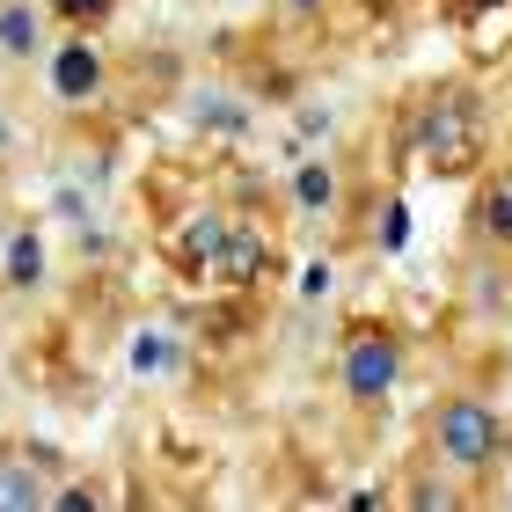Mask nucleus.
Instances as JSON below:
<instances>
[{
  "label": "nucleus",
  "mask_w": 512,
  "mask_h": 512,
  "mask_svg": "<svg viewBox=\"0 0 512 512\" xmlns=\"http://www.w3.org/2000/svg\"><path fill=\"white\" fill-rule=\"evenodd\" d=\"M425 439H432V469L469 476V483H476V476H498L505 454H512L505 410L483 403V395H469V388H454V395H439V403H432Z\"/></svg>",
  "instance_id": "nucleus-1"
},
{
  "label": "nucleus",
  "mask_w": 512,
  "mask_h": 512,
  "mask_svg": "<svg viewBox=\"0 0 512 512\" xmlns=\"http://www.w3.org/2000/svg\"><path fill=\"white\" fill-rule=\"evenodd\" d=\"M410 147L432 176H469L483 161V110L469 88H432L417 125H410Z\"/></svg>",
  "instance_id": "nucleus-2"
},
{
  "label": "nucleus",
  "mask_w": 512,
  "mask_h": 512,
  "mask_svg": "<svg viewBox=\"0 0 512 512\" xmlns=\"http://www.w3.org/2000/svg\"><path fill=\"white\" fill-rule=\"evenodd\" d=\"M337 388L359 417L388 410V395L403 388V337H395L388 322H352V330H344V352H337Z\"/></svg>",
  "instance_id": "nucleus-3"
},
{
  "label": "nucleus",
  "mask_w": 512,
  "mask_h": 512,
  "mask_svg": "<svg viewBox=\"0 0 512 512\" xmlns=\"http://www.w3.org/2000/svg\"><path fill=\"white\" fill-rule=\"evenodd\" d=\"M44 81H52V96L59 103H96L103 88H110V59L96 52V37H59L52 52H44Z\"/></svg>",
  "instance_id": "nucleus-4"
},
{
  "label": "nucleus",
  "mask_w": 512,
  "mask_h": 512,
  "mask_svg": "<svg viewBox=\"0 0 512 512\" xmlns=\"http://www.w3.org/2000/svg\"><path fill=\"white\" fill-rule=\"evenodd\" d=\"M44 227L37 220H15V227H0V293L8 300H30L44 286Z\"/></svg>",
  "instance_id": "nucleus-5"
},
{
  "label": "nucleus",
  "mask_w": 512,
  "mask_h": 512,
  "mask_svg": "<svg viewBox=\"0 0 512 512\" xmlns=\"http://www.w3.org/2000/svg\"><path fill=\"white\" fill-rule=\"evenodd\" d=\"M264 271H271V242H264V227H242V220H227L220 249L205 256V278H213V286H256Z\"/></svg>",
  "instance_id": "nucleus-6"
},
{
  "label": "nucleus",
  "mask_w": 512,
  "mask_h": 512,
  "mask_svg": "<svg viewBox=\"0 0 512 512\" xmlns=\"http://www.w3.org/2000/svg\"><path fill=\"white\" fill-rule=\"evenodd\" d=\"M52 52V8L44 0H0V66H37Z\"/></svg>",
  "instance_id": "nucleus-7"
},
{
  "label": "nucleus",
  "mask_w": 512,
  "mask_h": 512,
  "mask_svg": "<svg viewBox=\"0 0 512 512\" xmlns=\"http://www.w3.org/2000/svg\"><path fill=\"white\" fill-rule=\"evenodd\" d=\"M286 191H293V213L308 220V227H322V220H337V205H344V176H337L330 154H308V161L293 169Z\"/></svg>",
  "instance_id": "nucleus-8"
},
{
  "label": "nucleus",
  "mask_w": 512,
  "mask_h": 512,
  "mask_svg": "<svg viewBox=\"0 0 512 512\" xmlns=\"http://www.w3.org/2000/svg\"><path fill=\"white\" fill-rule=\"evenodd\" d=\"M52 461L44 454H22V447H0V512H37L52 498V483H44Z\"/></svg>",
  "instance_id": "nucleus-9"
},
{
  "label": "nucleus",
  "mask_w": 512,
  "mask_h": 512,
  "mask_svg": "<svg viewBox=\"0 0 512 512\" xmlns=\"http://www.w3.org/2000/svg\"><path fill=\"white\" fill-rule=\"evenodd\" d=\"M469 227H476V242H483V249H512V183H483V198H476Z\"/></svg>",
  "instance_id": "nucleus-10"
},
{
  "label": "nucleus",
  "mask_w": 512,
  "mask_h": 512,
  "mask_svg": "<svg viewBox=\"0 0 512 512\" xmlns=\"http://www.w3.org/2000/svg\"><path fill=\"white\" fill-rule=\"evenodd\" d=\"M220 235H227V213H191V220H183V264H191V271H205V256H213L220 249Z\"/></svg>",
  "instance_id": "nucleus-11"
},
{
  "label": "nucleus",
  "mask_w": 512,
  "mask_h": 512,
  "mask_svg": "<svg viewBox=\"0 0 512 512\" xmlns=\"http://www.w3.org/2000/svg\"><path fill=\"white\" fill-rule=\"evenodd\" d=\"M52 8V22H74V30H96V22H110V8L118 0H44Z\"/></svg>",
  "instance_id": "nucleus-12"
},
{
  "label": "nucleus",
  "mask_w": 512,
  "mask_h": 512,
  "mask_svg": "<svg viewBox=\"0 0 512 512\" xmlns=\"http://www.w3.org/2000/svg\"><path fill=\"white\" fill-rule=\"evenodd\" d=\"M403 242H410V213H403V198H388L374 213V249H403Z\"/></svg>",
  "instance_id": "nucleus-13"
},
{
  "label": "nucleus",
  "mask_w": 512,
  "mask_h": 512,
  "mask_svg": "<svg viewBox=\"0 0 512 512\" xmlns=\"http://www.w3.org/2000/svg\"><path fill=\"white\" fill-rule=\"evenodd\" d=\"M410 505H469V491L439 469V476H425V483H410Z\"/></svg>",
  "instance_id": "nucleus-14"
},
{
  "label": "nucleus",
  "mask_w": 512,
  "mask_h": 512,
  "mask_svg": "<svg viewBox=\"0 0 512 512\" xmlns=\"http://www.w3.org/2000/svg\"><path fill=\"white\" fill-rule=\"evenodd\" d=\"M15 147H22V132H15V110L0 103V169H8V161H15Z\"/></svg>",
  "instance_id": "nucleus-15"
},
{
  "label": "nucleus",
  "mask_w": 512,
  "mask_h": 512,
  "mask_svg": "<svg viewBox=\"0 0 512 512\" xmlns=\"http://www.w3.org/2000/svg\"><path fill=\"white\" fill-rule=\"evenodd\" d=\"M278 15H293V22H315V15H330V0H278Z\"/></svg>",
  "instance_id": "nucleus-16"
},
{
  "label": "nucleus",
  "mask_w": 512,
  "mask_h": 512,
  "mask_svg": "<svg viewBox=\"0 0 512 512\" xmlns=\"http://www.w3.org/2000/svg\"><path fill=\"white\" fill-rule=\"evenodd\" d=\"M505 469H512V454H505Z\"/></svg>",
  "instance_id": "nucleus-17"
}]
</instances>
